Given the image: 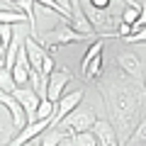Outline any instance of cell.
I'll use <instances>...</instances> for the list:
<instances>
[{
    "label": "cell",
    "mask_w": 146,
    "mask_h": 146,
    "mask_svg": "<svg viewBox=\"0 0 146 146\" xmlns=\"http://www.w3.org/2000/svg\"><path fill=\"white\" fill-rule=\"evenodd\" d=\"M100 95L110 112V122L117 131V139L124 146L131 131L141 122V95L136 90L134 80H129L122 73H112L100 80Z\"/></svg>",
    "instance_id": "1"
},
{
    "label": "cell",
    "mask_w": 146,
    "mask_h": 146,
    "mask_svg": "<svg viewBox=\"0 0 146 146\" xmlns=\"http://www.w3.org/2000/svg\"><path fill=\"white\" fill-rule=\"evenodd\" d=\"M95 124H98V117H95L93 107H85V105H80L78 110H73L71 115L66 117V119L61 122V131L68 136H76V134H85V131H93ZM56 127V129H58Z\"/></svg>",
    "instance_id": "2"
},
{
    "label": "cell",
    "mask_w": 146,
    "mask_h": 146,
    "mask_svg": "<svg viewBox=\"0 0 146 146\" xmlns=\"http://www.w3.org/2000/svg\"><path fill=\"white\" fill-rule=\"evenodd\" d=\"M80 39H85V36H83V34H78V32L73 29L68 22H63V25L51 27V29L46 32V36H42V44H44L46 49H58V46L76 44V42H80Z\"/></svg>",
    "instance_id": "3"
},
{
    "label": "cell",
    "mask_w": 146,
    "mask_h": 146,
    "mask_svg": "<svg viewBox=\"0 0 146 146\" xmlns=\"http://www.w3.org/2000/svg\"><path fill=\"white\" fill-rule=\"evenodd\" d=\"M83 12H85V17H88V22L93 25V29H95L98 36H105V39L117 36V34H112V32H107L110 27L115 25L112 17H110V10H98V7H93L90 0H85V3H83Z\"/></svg>",
    "instance_id": "4"
},
{
    "label": "cell",
    "mask_w": 146,
    "mask_h": 146,
    "mask_svg": "<svg viewBox=\"0 0 146 146\" xmlns=\"http://www.w3.org/2000/svg\"><path fill=\"white\" fill-rule=\"evenodd\" d=\"M83 95H85V90H83V88H78V90H73V93L63 95V98L56 102V110H54V119H51L54 129H56V127L61 124V122L66 119L68 115H71L73 110H78V107H80V100H83Z\"/></svg>",
    "instance_id": "5"
},
{
    "label": "cell",
    "mask_w": 146,
    "mask_h": 146,
    "mask_svg": "<svg viewBox=\"0 0 146 146\" xmlns=\"http://www.w3.org/2000/svg\"><path fill=\"white\" fill-rule=\"evenodd\" d=\"M115 63L119 66V73L127 76L129 80H139L144 76V63L134 51H119L115 56Z\"/></svg>",
    "instance_id": "6"
},
{
    "label": "cell",
    "mask_w": 146,
    "mask_h": 146,
    "mask_svg": "<svg viewBox=\"0 0 146 146\" xmlns=\"http://www.w3.org/2000/svg\"><path fill=\"white\" fill-rule=\"evenodd\" d=\"M46 127H51V119H39V122H29L20 134H15L5 146H27L32 144L34 139H39V134L46 131Z\"/></svg>",
    "instance_id": "7"
},
{
    "label": "cell",
    "mask_w": 146,
    "mask_h": 146,
    "mask_svg": "<svg viewBox=\"0 0 146 146\" xmlns=\"http://www.w3.org/2000/svg\"><path fill=\"white\" fill-rule=\"evenodd\" d=\"M25 51H27V58H29V66H32V73H39L42 76V68H44V61H46L49 51L44 44H39L34 36H25Z\"/></svg>",
    "instance_id": "8"
},
{
    "label": "cell",
    "mask_w": 146,
    "mask_h": 146,
    "mask_svg": "<svg viewBox=\"0 0 146 146\" xmlns=\"http://www.w3.org/2000/svg\"><path fill=\"white\" fill-rule=\"evenodd\" d=\"M0 105L7 107V112H10V117H12V127H15L17 134H20V131L29 124V117H27V112L22 110V105L15 100V95H7V93H3V90H0Z\"/></svg>",
    "instance_id": "9"
},
{
    "label": "cell",
    "mask_w": 146,
    "mask_h": 146,
    "mask_svg": "<svg viewBox=\"0 0 146 146\" xmlns=\"http://www.w3.org/2000/svg\"><path fill=\"white\" fill-rule=\"evenodd\" d=\"M15 100L22 105V110L27 112V117H29V122H36V110H39V105H42V98H39V93H36L34 88H17L15 93Z\"/></svg>",
    "instance_id": "10"
},
{
    "label": "cell",
    "mask_w": 146,
    "mask_h": 146,
    "mask_svg": "<svg viewBox=\"0 0 146 146\" xmlns=\"http://www.w3.org/2000/svg\"><path fill=\"white\" fill-rule=\"evenodd\" d=\"M71 78H73V76H71V71H68V68H58V71L51 73L49 85H46V98H49V102L56 105L58 100L63 98V88L68 85V80H71Z\"/></svg>",
    "instance_id": "11"
},
{
    "label": "cell",
    "mask_w": 146,
    "mask_h": 146,
    "mask_svg": "<svg viewBox=\"0 0 146 146\" xmlns=\"http://www.w3.org/2000/svg\"><path fill=\"white\" fill-rule=\"evenodd\" d=\"M68 25L78 32V34L98 39V34H95L93 25L88 22V17H85V12H83V3H78V0H71V22H68Z\"/></svg>",
    "instance_id": "12"
},
{
    "label": "cell",
    "mask_w": 146,
    "mask_h": 146,
    "mask_svg": "<svg viewBox=\"0 0 146 146\" xmlns=\"http://www.w3.org/2000/svg\"><path fill=\"white\" fill-rule=\"evenodd\" d=\"M95 136H98V144L100 146H122L119 139H117V131L115 127H112V122L110 119H98V124H95Z\"/></svg>",
    "instance_id": "13"
},
{
    "label": "cell",
    "mask_w": 146,
    "mask_h": 146,
    "mask_svg": "<svg viewBox=\"0 0 146 146\" xmlns=\"http://www.w3.org/2000/svg\"><path fill=\"white\" fill-rule=\"evenodd\" d=\"M141 10H144V3H127L124 12H122V25H127V27L134 29L136 22H139V17H141Z\"/></svg>",
    "instance_id": "14"
},
{
    "label": "cell",
    "mask_w": 146,
    "mask_h": 146,
    "mask_svg": "<svg viewBox=\"0 0 146 146\" xmlns=\"http://www.w3.org/2000/svg\"><path fill=\"white\" fill-rule=\"evenodd\" d=\"M105 44H107V39H105V36H98V39H95L93 44H90V49H88V54H85L83 56V61H80V68H88L90 63L95 61V58H100L102 56V49H105Z\"/></svg>",
    "instance_id": "15"
},
{
    "label": "cell",
    "mask_w": 146,
    "mask_h": 146,
    "mask_svg": "<svg viewBox=\"0 0 146 146\" xmlns=\"http://www.w3.org/2000/svg\"><path fill=\"white\" fill-rule=\"evenodd\" d=\"M44 7L51 12H58L66 22H71V0H44Z\"/></svg>",
    "instance_id": "16"
},
{
    "label": "cell",
    "mask_w": 146,
    "mask_h": 146,
    "mask_svg": "<svg viewBox=\"0 0 146 146\" xmlns=\"http://www.w3.org/2000/svg\"><path fill=\"white\" fill-rule=\"evenodd\" d=\"M22 22H27V17L22 15L20 10H0V25H7V27H15V25H22ZM29 25V22H27Z\"/></svg>",
    "instance_id": "17"
},
{
    "label": "cell",
    "mask_w": 146,
    "mask_h": 146,
    "mask_svg": "<svg viewBox=\"0 0 146 146\" xmlns=\"http://www.w3.org/2000/svg\"><path fill=\"white\" fill-rule=\"evenodd\" d=\"M124 146H146V117H141L139 127L131 131V136L127 139Z\"/></svg>",
    "instance_id": "18"
},
{
    "label": "cell",
    "mask_w": 146,
    "mask_h": 146,
    "mask_svg": "<svg viewBox=\"0 0 146 146\" xmlns=\"http://www.w3.org/2000/svg\"><path fill=\"white\" fill-rule=\"evenodd\" d=\"M0 90L7 93V95H12L17 90V83H15V78H12V71L5 68V66H0Z\"/></svg>",
    "instance_id": "19"
},
{
    "label": "cell",
    "mask_w": 146,
    "mask_h": 146,
    "mask_svg": "<svg viewBox=\"0 0 146 146\" xmlns=\"http://www.w3.org/2000/svg\"><path fill=\"white\" fill-rule=\"evenodd\" d=\"M83 76H85L88 80H98V78H102V56L95 58V61L83 71Z\"/></svg>",
    "instance_id": "20"
},
{
    "label": "cell",
    "mask_w": 146,
    "mask_h": 146,
    "mask_svg": "<svg viewBox=\"0 0 146 146\" xmlns=\"http://www.w3.org/2000/svg\"><path fill=\"white\" fill-rule=\"evenodd\" d=\"M73 146H100L95 131H85V134H76L73 136Z\"/></svg>",
    "instance_id": "21"
},
{
    "label": "cell",
    "mask_w": 146,
    "mask_h": 146,
    "mask_svg": "<svg viewBox=\"0 0 146 146\" xmlns=\"http://www.w3.org/2000/svg\"><path fill=\"white\" fill-rule=\"evenodd\" d=\"M54 110H56L54 102L42 100V105H39V110H36V122H39V119H54Z\"/></svg>",
    "instance_id": "22"
},
{
    "label": "cell",
    "mask_w": 146,
    "mask_h": 146,
    "mask_svg": "<svg viewBox=\"0 0 146 146\" xmlns=\"http://www.w3.org/2000/svg\"><path fill=\"white\" fill-rule=\"evenodd\" d=\"M124 42H129V44H146V29H139V32H134V34H129Z\"/></svg>",
    "instance_id": "23"
},
{
    "label": "cell",
    "mask_w": 146,
    "mask_h": 146,
    "mask_svg": "<svg viewBox=\"0 0 146 146\" xmlns=\"http://www.w3.org/2000/svg\"><path fill=\"white\" fill-rule=\"evenodd\" d=\"M93 3V7H98V10H110L112 7V0H90Z\"/></svg>",
    "instance_id": "24"
},
{
    "label": "cell",
    "mask_w": 146,
    "mask_h": 146,
    "mask_svg": "<svg viewBox=\"0 0 146 146\" xmlns=\"http://www.w3.org/2000/svg\"><path fill=\"white\" fill-rule=\"evenodd\" d=\"M139 29H146V0H144V10H141V17H139V22H136L134 32H139Z\"/></svg>",
    "instance_id": "25"
},
{
    "label": "cell",
    "mask_w": 146,
    "mask_h": 146,
    "mask_svg": "<svg viewBox=\"0 0 146 146\" xmlns=\"http://www.w3.org/2000/svg\"><path fill=\"white\" fill-rule=\"evenodd\" d=\"M27 146H39V139H34L32 144H27Z\"/></svg>",
    "instance_id": "26"
},
{
    "label": "cell",
    "mask_w": 146,
    "mask_h": 146,
    "mask_svg": "<svg viewBox=\"0 0 146 146\" xmlns=\"http://www.w3.org/2000/svg\"><path fill=\"white\" fill-rule=\"evenodd\" d=\"M144 93H146V76H144Z\"/></svg>",
    "instance_id": "27"
},
{
    "label": "cell",
    "mask_w": 146,
    "mask_h": 146,
    "mask_svg": "<svg viewBox=\"0 0 146 146\" xmlns=\"http://www.w3.org/2000/svg\"><path fill=\"white\" fill-rule=\"evenodd\" d=\"M0 46H3V36H0Z\"/></svg>",
    "instance_id": "28"
},
{
    "label": "cell",
    "mask_w": 146,
    "mask_h": 146,
    "mask_svg": "<svg viewBox=\"0 0 146 146\" xmlns=\"http://www.w3.org/2000/svg\"><path fill=\"white\" fill-rule=\"evenodd\" d=\"M3 7H5V5H3V3H0V10H3Z\"/></svg>",
    "instance_id": "29"
}]
</instances>
